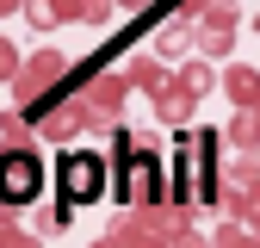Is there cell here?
<instances>
[{"instance_id": "cell-2", "label": "cell", "mask_w": 260, "mask_h": 248, "mask_svg": "<svg viewBox=\"0 0 260 248\" xmlns=\"http://www.w3.org/2000/svg\"><path fill=\"white\" fill-rule=\"evenodd\" d=\"M38 193V162H31V155H7V162H0V199H31Z\"/></svg>"}, {"instance_id": "cell-1", "label": "cell", "mask_w": 260, "mask_h": 248, "mask_svg": "<svg viewBox=\"0 0 260 248\" xmlns=\"http://www.w3.org/2000/svg\"><path fill=\"white\" fill-rule=\"evenodd\" d=\"M100 186H106V162L100 155H87V149H75V155H62V199H100Z\"/></svg>"}]
</instances>
